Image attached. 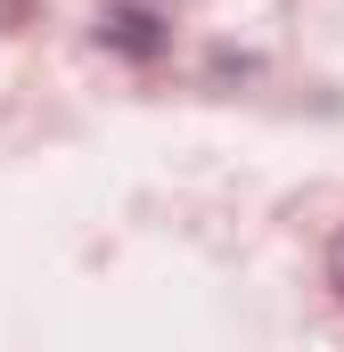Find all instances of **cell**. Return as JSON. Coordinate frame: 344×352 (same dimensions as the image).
Listing matches in <instances>:
<instances>
[{"mask_svg": "<svg viewBox=\"0 0 344 352\" xmlns=\"http://www.w3.org/2000/svg\"><path fill=\"white\" fill-rule=\"evenodd\" d=\"M107 33H115L123 50H156V33H148V16H140V8H115V16H107Z\"/></svg>", "mask_w": 344, "mask_h": 352, "instance_id": "1", "label": "cell"}, {"mask_svg": "<svg viewBox=\"0 0 344 352\" xmlns=\"http://www.w3.org/2000/svg\"><path fill=\"white\" fill-rule=\"evenodd\" d=\"M328 278L344 287V230H336V246H328Z\"/></svg>", "mask_w": 344, "mask_h": 352, "instance_id": "2", "label": "cell"}]
</instances>
